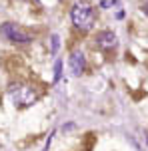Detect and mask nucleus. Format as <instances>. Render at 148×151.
<instances>
[{
    "label": "nucleus",
    "mask_w": 148,
    "mask_h": 151,
    "mask_svg": "<svg viewBox=\"0 0 148 151\" xmlns=\"http://www.w3.org/2000/svg\"><path fill=\"white\" fill-rule=\"evenodd\" d=\"M72 22L78 30L88 32L94 26V8L88 2H78L72 6Z\"/></svg>",
    "instance_id": "obj_1"
},
{
    "label": "nucleus",
    "mask_w": 148,
    "mask_h": 151,
    "mask_svg": "<svg viewBox=\"0 0 148 151\" xmlns=\"http://www.w3.org/2000/svg\"><path fill=\"white\" fill-rule=\"evenodd\" d=\"M8 93H10V99L14 101L16 107H30L38 99V91L34 90L32 86H26V83L10 86Z\"/></svg>",
    "instance_id": "obj_2"
},
{
    "label": "nucleus",
    "mask_w": 148,
    "mask_h": 151,
    "mask_svg": "<svg viewBox=\"0 0 148 151\" xmlns=\"http://www.w3.org/2000/svg\"><path fill=\"white\" fill-rule=\"evenodd\" d=\"M0 34L6 38V40H10V42H16V44H28L32 40V36L28 32H24L20 26H16V24H12V22L4 24V26L0 28Z\"/></svg>",
    "instance_id": "obj_3"
},
{
    "label": "nucleus",
    "mask_w": 148,
    "mask_h": 151,
    "mask_svg": "<svg viewBox=\"0 0 148 151\" xmlns=\"http://www.w3.org/2000/svg\"><path fill=\"white\" fill-rule=\"evenodd\" d=\"M96 44H98V48H102V50H112V48L116 46V34L110 32V30L100 32V34L96 36Z\"/></svg>",
    "instance_id": "obj_4"
},
{
    "label": "nucleus",
    "mask_w": 148,
    "mask_h": 151,
    "mask_svg": "<svg viewBox=\"0 0 148 151\" xmlns=\"http://www.w3.org/2000/svg\"><path fill=\"white\" fill-rule=\"evenodd\" d=\"M70 70L74 76H80L84 72V54L82 52H74L70 56Z\"/></svg>",
    "instance_id": "obj_5"
},
{
    "label": "nucleus",
    "mask_w": 148,
    "mask_h": 151,
    "mask_svg": "<svg viewBox=\"0 0 148 151\" xmlns=\"http://www.w3.org/2000/svg\"><path fill=\"white\" fill-rule=\"evenodd\" d=\"M50 44H52V52H56V50H58V44H60V42H58V36H52L50 38Z\"/></svg>",
    "instance_id": "obj_6"
},
{
    "label": "nucleus",
    "mask_w": 148,
    "mask_h": 151,
    "mask_svg": "<svg viewBox=\"0 0 148 151\" xmlns=\"http://www.w3.org/2000/svg\"><path fill=\"white\" fill-rule=\"evenodd\" d=\"M60 70H62V64L56 62V68H54V80H60Z\"/></svg>",
    "instance_id": "obj_7"
},
{
    "label": "nucleus",
    "mask_w": 148,
    "mask_h": 151,
    "mask_svg": "<svg viewBox=\"0 0 148 151\" xmlns=\"http://www.w3.org/2000/svg\"><path fill=\"white\" fill-rule=\"evenodd\" d=\"M142 10H144V12H146V14H148V0H146V2H144V8H142Z\"/></svg>",
    "instance_id": "obj_8"
}]
</instances>
